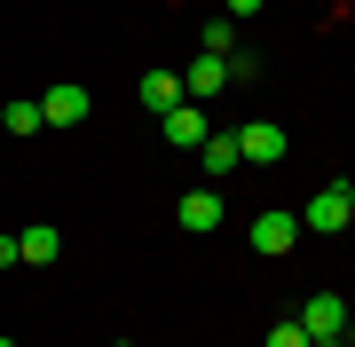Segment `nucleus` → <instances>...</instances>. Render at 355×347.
Instances as JSON below:
<instances>
[{"instance_id":"obj_15","label":"nucleus","mask_w":355,"mask_h":347,"mask_svg":"<svg viewBox=\"0 0 355 347\" xmlns=\"http://www.w3.org/2000/svg\"><path fill=\"white\" fill-rule=\"evenodd\" d=\"M268 347H308V332H300V323H277V332H268Z\"/></svg>"},{"instance_id":"obj_13","label":"nucleus","mask_w":355,"mask_h":347,"mask_svg":"<svg viewBox=\"0 0 355 347\" xmlns=\"http://www.w3.org/2000/svg\"><path fill=\"white\" fill-rule=\"evenodd\" d=\"M0 127H8V134H40L48 118H40V103H8V111H0Z\"/></svg>"},{"instance_id":"obj_18","label":"nucleus","mask_w":355,"mask_h":347,"mask_svg":"<svg viewBox=\"0 0 355 347\" xmlns=\"http://www.w3.org/2000/svg\"><path fill=\"white\" fill-rule=\"evenodd\" d=\"M308 347H347V332H340V339H308Z\"/></svg>"},{"instance_id":"obj_10","label":"nucleus","mask_w":355,"mask_h":347,"mask_svg":"<svg viewBox=\"0 0 355 347\" xmlns=\"http://www.w3.org/2000/svg\"><path fill=\"white\" fill-rule=\"evenodd\" d=\"M198 150H205V174H237L245 166V158H237V134H205Z\"/></svg>"},{"instance_id":"obj_19","label":"nucleus","mask_w":355,"mask_h":347,"mask_svg":"<svg viewBox=\"0 0 355 347\" xmlns=\"http://www.w3.org/2000/svg\"><path fill=\"white\" fill-rule=\"evenodd\" d=\"M340 190H347V206H355V181H340Z\"/></svg>"},{"instance_id":"obj_3","label":"nucleus","mask_w":355,"mask_h":347,"mask_svg":"<svg viewBox=\"0 0 355 347\" xmlns=\"http://www.w3.org/2000/svg\"><path fill=\"white\" fill-rule=\"evenodd\" d=\"M87 111H95V103H87V87H79V79H64V87L40 95V118H48V127H79Z\"/></svg>"},{"instance_id":"obj_2","label":"nucleus","mask_w":355,"mask_h":347,"mask_svg":"<svg viewBox=\"0 0 355 347\" xmlns=\"http://www.w3.org/2000/svg\"><path fill=\"white\" fill-rule=\"evenodd\" d=\"M237 158H245V166H277V158H284V127H277V118H245V127H237Z\"/></svg>"},{"instance_id":"obj_12","label":"nucleus","mask_w":355,"mask_h":347,"mask_svg":"<svg viewBox=\"0 0 355 347\" xmlns=\"http://www.w3.org/2000/svg\"><path fill=\"white\" fill-rule=\"evenodd\" d=\"M237 48V24H229V16H214V24L198 32V55H229Z\"/></svg>"},{"instance_id":"obj_21","label":"nucleus","mask_w":355,"mask_h":347,"mask_svg":"<svg viewBox=\"0 0 355 347\" xmlns=\"http://www.w3.org/2000/svg\"><path fill=\"white\" fill-rule=\"evenodd\" d=\"M111 347H135V339H111Z\"/></svg>"},{"instance_id":"obj_22","label":"nucleus","mask_w":355,"mask_h":347,"mask_svg":"<svg viewBox=\"0 0 355 347\" xmlns=\"http://www.w3.org/2000/svg\"><path fill=\"white\" fill-rule=\"evenodd\" d=\"M347 237H355V229H347Z\"/></svg>"},{"instance_id":"obj_11","label":"nucleus","mask_w":355,"mask_h":347,"mask_svg":"<svg viewBox=\"0 0 355 347\" xmlns=\"http://www.w3.org/2000/svg\"><path fill=\"white\" fill-rule=\"evenodd\" d=\"M16 244H24V260H55V253H64V237H55L48 221H32V229L16 237Z\"/></svg>"},{"instance_id":"obj_5","label":"nucleus","mask_w":355,"mask_h":347,"mask_svg":"<svg viewBox=\"0 0 355 347\" xmlns=\"http://www.w3.org/2000/svg\"><path fill=\"white\" fill-rule=\"evenodd\" d=\"M158 127H166V142H174V150H198V142H205V134H214V127H205V111L190 103V95H182V103H174V111H166V118H158Z\"/></svg>"},{"instance_id":"obj_8","label":"nucleus","mask_w":355,"mask_h":347,"mask_svg":"<svg viewBox=\"0 0 355 347\" xmlns=\"http://www.w3.org/2000/svg\"><path fill=\"white\" fill-rule=\"evenodd\" d=\"M221 87H229V64H221V55H198L190 79H182V95H190V103H205V95H221Z\"/></svg>"},{"instance_id":"obj_9","label":"nucleus","mask_w":355,"mask_h":347,"mask_svg":"<svg viewBox=\"0 0 355 347\" xmlns=\"http://www.w3.org/2000/svg\"><path fill=\"white\" fill-rule=\"evenodd\" d=\"M142 103H150V111L166 118V111L182 103V79H174V71H142Z\"/></svg>"},{"instance_id":"obj_20","label":"nucleus","mask_w":355,"mask_h":347,"mask_svg":"<svg viewBox=\"0 0 355 347\" xmlns=\"http://www.w3.org/2000/svg\"><path fill=\"white\" fill-rule=\"evenodd\" d=\"M0 347H16V339H8V332H0Z\"/></svg>"},{"instance_id":"obj_16","label":"nucleus","mask_w":355,"mask_h":347,"mask_svg":"<svg viewBox=\"0 0 355 347\" xmlns=\"http://www.w3.org/2000/svg\"><path fill=\"white\" fill-rule=\"evenodd\" d=\"M16 260H24V244H16V237H0V269H16Z\"/></svg>"},{"instance_id":"obj_14","label":"nucleus","mask_w":355,"mask_h":347,"mask_svg":"<svg viewBox=\"0 0 355 347\" xmlns=\"http://www.w3.org/2000/svg\"><path fill=\"white\" fill-rule=\"evenodd\" d=\"M221 64H229V79H237V87H253V79H261V55H253V48H229Z\"/></svg>"},{"instance_id":"obj_17","label":"nucleus","mask_w":355,"mask_h":347,"mask_svg":"<svg viewBox=\"0 0 355 347\" xmlns=\"http://www.w3.org/2000/svg\"><path fill=\"white\" fill-rule=\"evenodd\" d=\"M237 16H261V0H229V24H237Z\"/></svg>"},{"instance_id":"obj_4","label":"nucleus","mask_w":355,"mask_h":347,"mask_svg":"<svg viewBox=\"0 0 355 347\" xmlns=\"http://www.w3.org/2000/svg\"><path fill=\"white\" fill-rule=\"evenodd\" d=\"M300 332H308V339H340V332H347V300H340V292H316V300L300 308Z\"/></svg>"},{"instance_id":"obj_1","label":"nucleus","mask_w":355,"mask_h":347,"mask_svg":"<svg viewBox=\"0 0 355 347\" xmlns=\"http://www.w3.org/2000/svg\"><path fill=\"white\" fill-rule=\"evenodd\" d=\"M300 229H316V237H340V229H355V206H347V190L331 181V190H316L300 206Z\"/></svg>"},{"instance_id":"obj_6","label":"nucleus","mask_w":355,"mask_h":347,"mask_svg":"<svg viewBox=\"0 0 355 347\" xmlns=\"http://www.w3.org/2000/svg\"><path fill=\"white\" fill-rule=\"evenodd\" d=\"M292 244H300V213H261L253 221V253L277 260V253H292Z\"/></svg>"},{"instance_id":"obj_7","label":"nucleus","mask_w":355,"mask_h":347,"mask_svg":"<svg viewBox=\"0 0 355 347\" xmlns=\"http://www.w3.org/2000/svg\"><path fill=\"white\" fill-rule=\"evenodd\" d=\"M174 221L190 237H205V229H221V197L214 190H182V206H174Z\"/></svg>"}]
</instances>
